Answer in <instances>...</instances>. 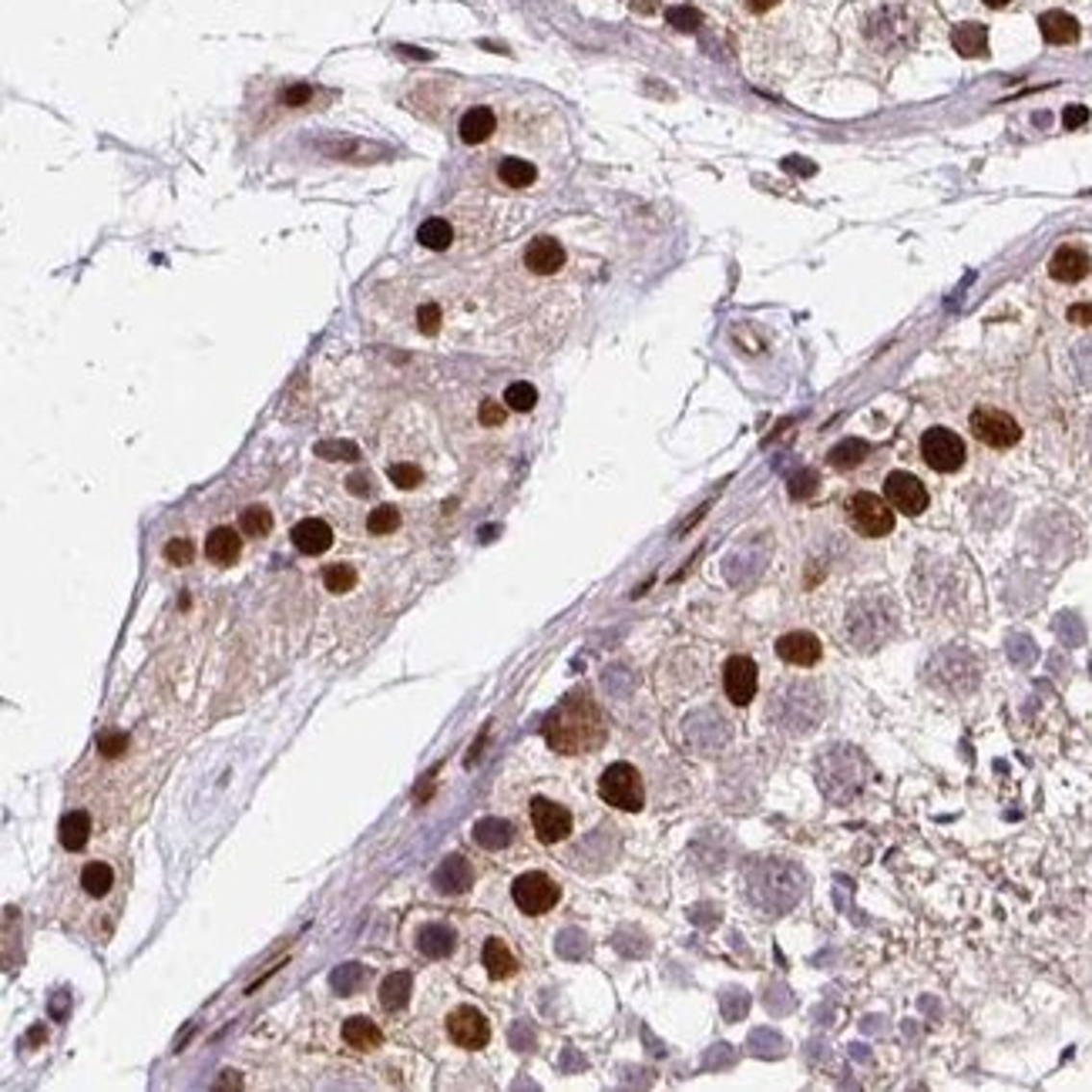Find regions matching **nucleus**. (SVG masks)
I'll return each instance as SVG.
<instances>
[{"instance_id": "nucleus-1", "label": "nucleus", "mask_w": 1092, "mask_h": 1092, "mask_svg": "<svg viewBox=\"0 0 1092 1092\" xmlns=\"http://www.w3.org/2000/svg\"><path fill=\"white\" fill-rule=\"evenodd\" d=\"M545 743H548L555 753L562 756H582V753H596L598 747L609 736V726H605V716L598 709V702L592 699V693L585 689H575L569 693L548 716H545Z\"/></svg>"}, {"instance_id": "nucleus-2", "label": "nucleus", "mask_w": 1092, "mask_h": 1092, "mask_svg": "<svg viewBox=\"0 0 1092 1092\" xmlns=\"http://www.w3.org/2000/svg\"><path fill=\"white\" fill-rule=\"evenodd\" d=\"M894 625H898V616H894V602L884 596H868L861 602L851 605L848 616V636L857 649L871 652L877 646H884L887 639L894 636Z\"/></svg>"}, {"instance_id": "nucleus-3", "label": "nucleus", "mask_w": 1092, "mask_h": 1092, "mask_svg": "<svg viewBox=\"0 0 1092 1092\" xmlns=\"http://www.w3.org/2000/svg\"><path fill=\"white\" fill-rule=\"evenodd\" d=\"M824 794L830 800H851L857 790L864 787V774H868V763L857 749L851 747H827L824 749Z\"/></svg>"}, {"instance_id": "nucleus-4", "label": "nucleus", "mask_w": 1092, "mask_h": 1092, "mask_svg": "<svg viewBox=\"0 0 1092 1092\" xmlns=\"http://www.w3.org/2000/svg\"><path fill=\"white\" fill-rule=\"evenodd\" d=\"M925 673H927V682H931L934 689L952 693V696H965L978 686V659H975L968 649H961V646L941 649L931 662H927Z\"/></svg>"}, {"instance_id": "nucleus-5", "label": "nucleus", "mask_w": 1092, "mask_h": 1092, "mask_svg": "<svg viewBox=\"0 0 1092 1092\" xmlns=\"http://www.w3.org/2000/svg\"><path fill=\"white\" fill-rule=\"evenodd\" d=\"M598 797H602L609 807L636 814V810L646 807L643 776H639V770L632 767V763H612L602 774V780H598Z\"/></svg>"}, {"instance_id": "nucleus-6", "label": "nucleus", "mask_w": 1092, "mask_h": 1092, "mask_svg": "<svg viewBox=\"0 0 1092 1092\" xmlns=\"http://www.w3.org/2000/svg\"><path fill=\"white\" fill-rule=\"evenodd\" d=\"M864 34L877 51H904L907 44H914V17L904 7H880L868 17Z\"/></svg>"}, {"instance_id": "nucleus-7", "label": "nucleus", "mask_w": 1092, "mask_h": 1092, "mask_svg": "<svg viewBox=\"0 0 1092 1092\" xmlns=\"http://www.w3.org/2000/svg\"><path fill=\"white\" fill-rule=\"evenodd\" d=\"M760 874L767 877V887H756V901H760L767 911H787V907L797 904V898L803 894V874L794 868V864L783 861H770L763 864Z\"/></svg>"}, {"instance_id": "nucleus-8", "label": "nucleus", "mask_w": 1092, "mask_h": 1092, "mask_svg": "<svg viewBox=\"0 0 1092 1092\" xmlns=\"http://www.w3.org/2000/svg\"><path fill=\"white\" fill-rule=\"evenodd\" d=\"M848 521L861 538H884L894 531V508L887 504V497L857 491L848 497Z\"/></svg>"}, {"instance_id": "nucleus-9", "label": "nucleus", "mask_w": 1092, "mask_h": 1092, "mask_svg": "<svg viewBox=\"0 0 1092 1092\" xmlns=\"http://www.w3.org/2000/svg\"><path fill=\"white\" fill-rule=\"evenodd\" d=\"M511 898H515L518 911H524V914H531V918H535V914L551 911V907L562 901V887H558L555 880L548 877V874L528 871V874H521L515 884H511Z\"/></svg>"}, {"instance_id": "nucleus-10", "label": "nucleus", "mask_w": 1092, "mask_h": 1092, "mask_svg": "<svg viewBox=\"0 0 1092 1092\" xmlns=\"http://www.w3.org/2000/svg\"><path fill=\"white\" fill-rule=\"evenodd\" d=\"M921 457H925L927 468L938 470V474H952V470H958L961 464H965L968 450H965V441L954 431H948V427H931V431H925V437H921Z\"/></svg>"}, {"instance_id": "nucleus-11", "label": "nucleus", "mask_w": 1092, "mask_h": 1092, "mask_svg": "<svg viewBox=\"0 0 1092 1092\" xmlns=\"http://www.w3.org/2000/svg\"><path fill=\"white\" fill-rule=\"evenodd\" d=\"M972 434L988 447H1015L1022 441V427L1012 414L999 411V407H975L972 411Z\"/></svg>"}, {"instance_id": "nucleus-12", "label": "nucleus", "mask_w": 1092, "mask_h": 1092, "mask_svg": "<svg viewBox=\"0 0 1092 1092\" xmlns=\"http://www.w3.org/2000/svg\"><path fill=\"white\" fill-rule=\"evenodd\" d=\"M884 497L894 511H901V515H907V518L921 515V511L927 508L925 484H921L914 474H907V470H891V474L884 477Z\"/></svg>"}, {"instance_id": "nucleus-13", "label": "nucleus", "mask_w": 1092, "mask_h": 1092, "mask_svg": "<svg viewBox=\"0 0 1092 1092\" xmlns=\"http://www.w3.org/2000/svg\"><path fill=\"white\" fill-rule=\"evenodd\" d=\"M531 827H535V837L542 844H558L571 834V814L548 797H535L531 800Z\"/></svg>"}, {"instance_id": "nucleus-14", "label": "nucleus", "mask_w": 1092, "mask_h": 1092, "mask_svg": "<svg viewBox=\"0 0 1092 1092\" xmlns=\"http://www.w3.org/2000/svg\"><path fill=\"white\" fill-rule=\"evenodd\" d=\"M447 1035H450V1042H454V1046H461V1049H484V1046H488V1039H491V1026H488V1019L477 1012V1008L461 1005V1008H454V1012H450Z\"/></svg>"}, {"instance_id": "nucleus-15", "label": "nucleus", "mask_w": 1092, "mask_h": 1092, "mask_svg": "<svg viewBox=\"0 0 1092 1092\" xmlns=\"http://www.w3.org/2000/svg\"><path fill=\"white\" fill-rule=\"evenodd\" d=\"M756 682H760V673H756V662L749 655H733L723 666V689H726L729 702L736 706H747L756 696Z\"/></svg>"}, {"instance_id": "nucleus-16", "label": "nucleus", "mask_w": 1092, "mask_h": 1092, "mask_svg": "<svg viewBox=\"0 0 1092 1092\" xmlns=\"http://www.w3.org/2000/svg\"><path fill=\"white\" fill-rule=\"evenodd\" d=\"M776 655L790 666H817L824 655V646L814 632H787V636L776 639Z\"/></svg>"}, {"instance_id": "nucleus-17", "label": "nucleus", "mask_w": 1092, "mask_h": 1092, "mask_svg": "<svg viewBox=\"0 0 1092 1092\" xmlns=\"http://www.w3.org/2000/svg\"><path fill=\"white\" fill-rule=\"evenodd\" d=\"M524 266H528L535 276H551V272H558L565 266V249L558 239L551 236H538L528 242V249H524Z\"/></svg>"}, {"instance_id": "nucleus-18", "label": "nucleus", "mask_w": 1092, "mask_h": 1092, "mask_svg": "<svg viewBox=\"0 0 1092 1092\" xmlns=\"http://www.w3.org/2000/svg\"><path fill=\"white\" fill-rule=\"evenodd\" d=\"M1092 263L1086 256V249L1079 245H1062L1055 249V256L1049 259V276L1059 279V283H1079L1082 276H1089Z\"/></svg>"}, {"instance_id": "nucleus-19", "label": "nucleus", "mask_w": 1092, "mask_h": 1092, "mask_svg": "<svg viewBox=\"0 0 1092 1092\" xmlns=\"http://www.w3.org/2000/svg\"><path fill=\"white\" fill-rule=\"evenodd\" d=\"M290 538L292 545H296V551H303V555H323L333 545V528L326 521H319V518H303V521L292 528Z\"/></svg>"}, {"instance_id": "nucleus-20", "label": "nucleus", "mask_w": 1092, "mask_h": 1092, "mask_svg": "<svg viewBox=\"0 0 1092 1092\" xmlns=\"http://www.w3.org/2000/svg\"><path fill=\"white\" fill-rule=\"evenodd\" d=\"M1039 31L1046 44H1076L1079 40V20L1066 11H1046L1039 17Z\"/></svg>"}, {"instance_id": "nucleus-21", "label": "nucleus", "mask_w": 1092, "mask_h": 1092, "mask_svg": "<svg viewBox=\"0 0 1092 1092\" xmlns=\"http://www.w3.org/2000/svg\"><path fill=\"white\" fill-rule=\"evenodd\" d=\"M239 551H242V538H239L236 528H229V524H218V528L209 531L206 538V558L216 565H232L239 558Z\"/></svg>"}, {"instance_id": "nucleus-22", "label": "nucleus", "mask_w": 1092, "mask_h": 1092, "mask_svg": "<svg viewBox=\"0 0 1092 1092\" xmlns=\"http://www.w3.org/2000/svg\"><path fill=\"white\" fill-rule=\"evenodd\" d=\"M497 128V118L491 108H468L461 118V125H457V132H461V141L464 145H481V141H488L491 135H495Z\"/></svg>"}, {"instance_id": "nucleus-23", "label": "nucleus", "mask_w": 1092, "mask_h": 1092, "mask_svg": "<svg viewBox=\"0 0 1092 1092\" xmlns=\"http://www.w3.org/2000/svg\"><path fill=\"white\" fill-rule=\"evenodd\" d=\"M434 884L441 887L444 894H464L470 884H474V871L464 857H447V861L437 868Z\"/></svg>"}, {"instance_id": "nucleus-24", "label": "nucleus", "mask_w": 1092, "mask_h": 1092, "mask_svg": "<svg viewBox=\"0 0 1092 1092\" xmlns=\"http://www.w3.org/2000/svg\"><path fill=\"white\" fill-rule=\"evenodd\" d=\"M952 44L961 58H985L988 54V31L981 24H958L952 31Z\"/></svg>"}, {"instance_id": "nucleus-25", "label": "nucleus", "mask_w": 1092, "mask_h": 1092, "mask_svg": "<svg viewBox=\"0 0 1092 1092\" xmlns=\"http://www.w3.org/2000/svg\"><path fill=\"white\" fill-rule=\"evenodd\" d=\"M343 1042L350 1049H360V1053H370V1049H380L384 1035H380V1029L373 1026L370 1019H364V1015H353V1019L343 1022Z\"/></svg>"}, {"instance_id": "nucleus-26", "label": "nucleus", "mask_w": 1092, "mask_h": 1092, "mask_svg": "<svg viewBox=\"0 0 1092 1092\" xmlns=\"http://www.w3.org/2000/svg\"><path fill=\"white\" fill-rule=\"evenodd\" d=\"M474 841L484 851H501L515 841V827L508 821H501V817H484V821L474 824Z\"/></svg>"}, {"instance_id": "nucleus-27", "label": "nucleus", "mask_w": 1092, "mask_h": 1092, "mask_svg": "<svg viewBox=\"0 0 1092 1092\" xmlns=\"http://www.w3.org/2000/svg\"><path fill=\"white\" fill-rule=\"evenodd\" d=\"M481 961H484V968H488V975L491 978H511V975L518 972V961H515V954L508 952V945H504L501 938H491L488 945H484V954H481Z\"/></svg>"}, {"instance_id": "nucleus-28", "label": "nucleus", "mask_w": 1092, "mask_h": 1092, "mask_svg": "<svg viewBox=\"0 0 1092 1092\" xmlns=\"http://www.w3.org/2000/svg\"><path fill=\"white\" fill-rule=\"evenodd\" d=\"M418 948L427 958H444L454 952V931L447 925H424L418 931Z\"/></svg>"}, {"instance_id": "nucleus-29", "label": "nucleus", "mask_w": 1092, "mask_h": 1092, "mask_svg": "<svg viewBox=\"0 0 1092 1092\" xmlns=\"http://www.w3.org/2000/svg\"><path fill=\"white\" fill-rule=\"evenodd\" d=\"M58 834L67 851H81L88 844V834H91V817H88L85 810H71V814L61 817Z\"/></svg>"}, {"instance_id": "nucleus-30", "label": "nucleus", "mask_w": 1092, "mask_h": 1092, "mask_svg": "<svg viewBox=\"0 0 1092 1092\" xmlns=\"http://www.w3.org/2000/svg\"><path fill=\"white\" fill-rule=\"evenodd\" d=\"M411 985L414 978L407 972H394L391 978L380 985V1005L387 1008V1012H397V1008L407 1005V995H411Z\"/></svg>"}, {"instance_id": "nucleus-31", "label": "nucleus", "mask_w": 1092, "mask_h": 1092, "mask_svg": "<svg viewBox=\"0 0 1092 1092\" xmlns=\"http://www.w3.org/2000/svg\"><path fill=\"white\" fill-rule=\"evenodd\" d=\"M418 242L431 252H441L454 242V229H450L447 218H427V222H420V229H418Z\"/></svg>"}, {"instance_id": "nucleus-32", "label": "nucleus", "mask_w": 1092, "mask_h": 1092, "mask_svg": "<svg viewBox=\"0 0 1092 1092\" xmlns=\"http://www.w3.org/2000/svg\"><path fill=\"white\" fill-rule=\"evenodd\" d=\"M497 179L511 189H524L538 179V168L531 165V162L515 159V155H511V159H501V165H497Z\"/></svg>"}, {"instance_id": "nucleus-33", "label": "nucleus", "mask_w": 1092, "mask_h": 1092, "mask_svg": "<svg viewBox=\"0 0 1092 1092\" xmlns=\"http://www.w3.org/2000/svg\"><path fill=\"white\" fill-rule=\"evenodd\" d=\"M864 457H868V444L857 441V437H848V441H841L837 447H830V468L851 470V468H857Z\"/></svg>"}, {"instance_id": "nucleus-34", "label": "nucleus", "mask_w": 1092, "mask_h": 1092, "mask_svg": "<svg viewBox=\"0 0 1092 1092\" xmlns=\"http://www.w3.org/2000/svg\"><path fill=\"white\" fill-rule=\"evenodd\" d=\"M239 531L249 538H263L272 531V511L263 508V504H249V508L239 515Z\"/></svg>"}, {"instance_id": "nucleus-35", "label": "nucleus", "mask_w": 1092, "mask_h": 1092, "mask_svg": "<svg viewBox=\"0 0 1092 1092\" xmlns=\"http://www.w3.org/2000/svg\"><path fill=\"white\" fill-rule=\"evenodd\" d=\"M112 884H114V874H112V868H108V864L94 861V864H88V868L81 871V887H85L91 898H105V894L112 891Z\"/></svg>"}, {"instance_id": "nucleus-36", "label": "nucleus", "mask_w": 1092, "mask_h": 1092, "mask_svg": "<svg viewBox=\"0 0 1092 1092\" xmlns=\"http://www.w3.org/2000/svg\"><path fill=\"white\" fill-rule=\"evenodd\" d=\"M323 585L330 592H337V596H343V592H350L353 585H357V569H353V565H326Z\"/></svg>"}, {"instance_id": "nucleus-37", "label": "nucleus", "mask_w": 1092, "mask_h": 1092, "mask_svg": "<svg viewBox=\"0 0 1092 1092\" xmlns=\"http://www.w3.org/2000/svg\"><path fill=\"white\" fill-rule=\"evenodd\" d=\"M504 404L518 414H528L531 407L538 404V391L531 384H524V380H518V384H511L508 391H504Z\"/></svg>"}, {"instance_id": "nucleus-38", "label": "nucleus", "mask_w": 1092, "mask_h": 1092, "mask_svg": "<svg viewBox=\"0 0 1092 1092\" xmlns=\"http://www.w3.org/2000/svg\"><path fill=\"white\" fill-rule=\"evenodd\" d=\"M397 524H400V515L394 504H380V508H373L370 518H367V528H370L373 535H391Z\"/></svg>"}, {"instance_id": "nucleus-39", "label": "nucleus", "mask_w": 1092, "mask_h": 1092, "mask_svg": "<svg viewBox=\"0 0 1092 1092\" xmlns=\"http://www.w3.org/2000/svg\"><path fill=\"white\" fill-rule=\"evenodd\" d=\"M387 477H391V484H397V488H404V491H411V488H418L420 484V468L418 464H391V470H387Z\"/></svg>"}, {"instance_id": "nucleus-40", "label": "nucleus", "mask_w": 1092, "mask_h": 1092, "mask_svg": "<svg viewBox=\"0 0 1092 1092\" xmlns=\"http://www.w3.org/2000/svg\"><path fill=\"white\" fill-rule=\"evenodd\" d=\"M666 17H669V24H673L675 31H696V27H699V20H702L696 7H673Z\"/></svg>"}, {"instance_id": "nucleus-41", "label": "nucleus", "mask_w": 1092, "mask_h": 1092, "mask_svg": "<svg viewBox=\"0 0 1092 1092\" xmlns=\"http://www.w3.org/2000/svg\"><path fill=\"white\" fill-rule=\"evenodd\" d=\"M817 491V474L814 470H797L794 477H790V497H810Z\"/></svg>"}, {"instance_id": "nucleus-42", "label": "nucleus", "mask_w": 1092, "mask_h": 1092, "mask_svg": "<svg viewBox=\"0 0 1092 1092\" xmlns=\"http://www.w3.org/2000/svg\"><path fill=\"white\" fill-rule=\"evenodd\" d=\"M192 555H195V548H192L189 538H172V542L165 545V558L172 565H189L192 562Z\"/></svg>"}, {"instance_id": "nucleus-43", "label": "nucleus", "mask_w": 1092, "mask_h": 1092, "mask_svg": "<svg viewBox=\"0 0 1092 1092\" xmlns=\"http://www.w3.org/2000/svg\"><path fill=\"white\" fill-rule=\"evenodd\" d=\"M360 981H364V968L360 965H343L340 972H333V985H337L340 992H353Z\"/></svg>"}, {"instance_id": "nucleus-44", "label": "nucleus", "mask_w": 1092, "mask_h": 1092, "mask_svg": "<svg viewBox=\"0 0 1092 1092\" xmlns=\"http://www.w3.org/2000/svg\"><path fill=\"white\" fill-rule=\"evenodd\" d=\"M1008 655H1012V662H1019V666H1029V662L1035 659V646H1032V639H1026V636H1012V639H1008Z\"/></svg>"}, {"instance_id": "nucleus-45", "label": "nucleus", "mask_w": 1092, "mask_h": 1092, "mask_svg": "<svg viewBox=\"0 0 1092 1092\" xmlns=\"http://www.w3.org/2000/svg\"><path fill=\"white\" fill-rule=\"evenodd\" d=\"M418 326H420V333H427V337H434V333L441 330V310H437L434 303L420 306V310H418Z\"/></svg>"}, {"instance_id": "nucleus-46", "label": "nucleus", "mask_w": 1092, "mask_h": 1092, "mask_svg": "<svg viewBox=\"0 0 1092 1092\" xmlns=\"http://www.w3.org/2000/svg\"><path fill=\"white\" fill-rule=\"evenodd\" d=\"M98 749L105 756H121L128 749V736L125 733H105V736H98Z\"/></svg>"}, {"instance_id": "nucleus-47", "label": "nucleus", "mask_w": 1092, "mask_h": 1092, "mask_svg": "<svg viewBox=\"0 0 1092 1092\" xmlns=\"http://www.w3.org/2000/svg\"><path fill=\"white\" fill-rule=\"evenodd\" d=\"M317 454H319V457H343V461H357L360 450L353 447V444H346V441H343V444H319Z\"/></svg>"}, {"instance_id": "nucleus-48", "label": "nucleus", "mask_w": 1092, "mask_h": 1092, "mask_svg": "<svg viewBox=\"0 0 1092 1092\" xmlns=\"http://www.w3.org/2000/svg\"><path fill=\"white\" fill-rule=\"evenodd\" d=\"M504 418H508V414H504V407L497 404V400H484L481 404V424L497 427V424H504Z\"/></svg>"}, {"instance_id": "nucleus-49", "label": "nucleus", "mask_w": 1092, "mask_h": 1092, "mask_svg": "<svg viewBox=\"0 0 1092 1092\" xmlns=\"http://www.w3.org/2000/svg\"><path fill=\"white\" fill-rule=\"evenodd\" d=\"M1062 121H1066V128H1079V125H1086V121H1089V112L1082 105H1069L1066 114H1062Z\"/></svg>"}, {"instance_id": "nucleus-50", "label": "nucleus", "mask_w": 1092, "mask_h": 1092, "mask_svg": "<svg viewBox=\"0 0 1092 1092\" xmlns=\"http://www.w3.org/2000/svg\"><path fill=\"white\" fill-rule=\"evenodd\" d=\"M306 98H313V88L310 85H296V88H286V91H283L286 105H303Z\"/></svg>"}, {"instance_id": "nucleus-51", "label": "nucleus", "mask_w": 1092, "mask_h": 1092, "mask_svg": "<svg viewBox=\"0 0 1092 1092\" xmlns=\"http://www.w3.org/2000/svg\"><path fill=\"white\" fill-rule=\"evenodd\" d=\"M1069 319L1079 326H1092V303H1076L1069 306Z\"/></svg>"}, {"instance_id": "nucleus-52", "label": "nucleus", "mask_w": 1092, "mask_h": 1092, "mask_svg": "<svg viewBox=\"0 0 1092 1092\" xmlns=\"http://www.w3.org/2000/svg\"><path fill=\"white\" fill-rule=\"evenodd\" d=\"M346 484H350L353 495H367V491H370V481H367V477H360V474H353Z\"/></svg>"}, {"instance_id": "nucleus-53", "label": "nucleus", "mask_w": 1092, "mask_h": 1092, "mask_svg": "<svg viewBox=\"0 0 1092 1092\" xmlns=\"http://www.w3.org/2000/svg\"><path fill=\"white\" fill-rule=\"evenodd\" d=\"M776 4H780V0H747V7L753 13H767L770 7H776Z\"/></svg>"}, {"instance_id": "nucleus-54", "label": "nucleus", "mask_w": 1092, "mask_h": 1092, "mask_svg": "<svg viewBox=\"0 0 1092 1092\" xmlns=\"http://www.w3.org/2000/svg\"><path fill=\"white\" fill-rule=\"evenodd\" d=\"M988 7H1005V4H1012V0H985Z\"/></svg>"}]
</instances>
